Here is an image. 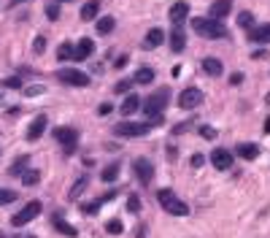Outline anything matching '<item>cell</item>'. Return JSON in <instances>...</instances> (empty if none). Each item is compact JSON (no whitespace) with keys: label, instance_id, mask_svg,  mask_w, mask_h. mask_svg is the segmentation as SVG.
Here are the masks:
<instances>
[{"label":"cell","instance_id":"1","mask_svg":"<svg viewBox=\"0 0 270 238\" xmlns=\"http://www.w3.org/2000/svg\"><path fill=\"white\" fill-rule=\"evenodd\" d=\"M162 122H165L162 114L149 116V122H119V125H114V136H119V138H141V136H146L152 128H160Z\"/></svg>","mask_w":270,"mask_h":238},{"label":"cell","instance_id":"2","mask_svg":"<svg viewBox=\"0 0 270 238\" xmlns=\"http://www.w3.org/2000/svg\"><path fill=\"white\" fill-rule=\"evenodd\" d=\"M192 30H195L197 35H203V38H211V41H213V38H216V41L227 38V27L221 25L219 19H211V17H208V19L195 17V19H192Z\"/></svg>","mask_w":270,"mask_h":238},{"label":"cell","instance_id":"3","mask_svg":"<svg viewBox=\"0 0 270 238\" xmlns=\"http://www.w3.org/2000/svg\"><path fill=\"white\" fill-rule=\"evenodd\" d=\"M168 103H170V90L162 87V90H157L154 95H149V98L141 103V108H144L146 116H157V114H162V111L168 108Z\"/></svg>","mask_w":270,"mask_h":238},{"label":"cell","instance_id":"4","mask_svg":"<svg viewBox=\"0 0 270 238\" xmlns=\"http://www.w3.org/2000/svg\"><path fill=\"white\" fill-rule=\"evenodd\" d=\"M157 201H160V206L168 214H176V217H187L189 214V206L181 201V197L173 195L170 189H160V192H157Z\"/></svg>","mask_w":270,"mask_h":238},{"label":"cell","instance_id":"5","mask_svg":"<svg viewBox=\"0 0 270 238\" xmlns=\"http://www.w3.org/2000/svg\"><path fill=\"white\" fill-rule=\"evenodd\" d=\"M54 141L65 149V154H73L78 146V130L73 128H54Z\"/></svg>","mask_w":270,"mask_h":238},{"label":"cell","instance_id":"6","mask_svg":"<svg viewBox=\"0 0 270 238\" xmlns=\"http://www.w3.org/2000/svg\"><path fill=\"white\" fill-rule=\"evenodd\" d=\"M41 211H43L41 201H30V203L25 206V209H22V211H17V214H14V217H11V225H14V227H22V225H27V222H33V219H35Z\"/></svg>","mask_w":270,"mask_h":238},{"label":"cell","instance_id":"7","mask_svg":"<svg viewBox=\"0 0 270 238\" xmlns=\"http://www.w3.org/2000/svg\"><path fill=\"white\" fill-rule=\"evenodd\" d=\"M54 76H57L62 84H70V87H89V76L81 73V70H76V68H62Z\"/></svg>","mask_w":270,"mask_h":238},{"label":"cell","instance_id":"8","mask_svg":"<svg viewBox=\"0 0 270 238\" xmlns=\"http://www.w3.org/2000/svg\"><path fill=\"white\" fill-rule=\"evenodd\" d=\"M132 171H135V176H138L141 184H152V179H154V163L152 160L138 157V160L132 163Z\"/></svg>","mask_w":270,"mask_h":238},{"label":"cell","instance_id":"9","mask_svg":"<svg viewBox=\"0 0 270 238\" xmlns=\"http://www.w3.org/2000/svg\"><path fill=\"white\" fill-rule=\"evenodd\" d=\"M200 103H203V92L197 90V87H187V90L178 95V106L187 108V111H189V108H197Z\"/></svg>","mask_w":270,"mask_h":238},{"label":"cell","instance_id":"10","mask_svg":"<svg viewBox=\"0 0 270 238\" xmlns=\"http://www.w3.org/2000/svg\"><path fill=\"white\" fill-rule=\"evenodd\" d=\"M211 165L216 171H230L233 168V152H230V149H213L211 152Z\"/></svg>","mask_w":270,"mask_h":238},{"label":"cell","instance_id":"11","mask_svg":"<svg viewBox=\"0 0 270 238\" xmlns=\"http://www.w3.org/2000/svg\"><path fill=\"white\" fill-rule=\"evenodd\" d=\"M46 128H49V119H46V114H38L27 128V141H38L46 133Z\"/></svg>","mask_w":270,"mask_h":238},{"label":"cell","instance_id":"12","mask_svg":"<svg viewBox=\"0 0 270 238\" xmlns=\"http://www.w3.org/2000/svg\"><path fill=\"white\" fill-rule=\"evenodd\" d=\"M95 54V44L89 41V38H81L76 46H73V60L76 62H84V60H89Z\"/></svg>","mask_w":270,"mask_h":238},{"label":"cell","instance_id":"13","mask_svg":"<svg viewBox=\"0 0 270 238\" xmlns=\"http://www.w3.org/2000/svg\"><path fill=\"white\" fill-rule=\"evenodd\" d=\"M114 197H116V192H114V189H111V192H106L103 197H98V201H92V203H84V206H81V214H84V217H95V214L100 211V206L106 203V201H114Z\"/></svg>","mask_w":270,"mask_h":238},{"label":"cell","instance_id":"14","mask_svg":"<svg viewBox=\"0 0 270 238\" xmlns=\"http://www.w3.org/2000/svg\"><path fill=\"white\" fill-rule=\"evenodd\" d=\"M184 46H187L184 30H181V25H173V30H170V49H173V54L184 52Z\"/></svg>","mask_w":270,"mask_h":238},{"label":"cell","instance_id":"15","mask_svg":"<svg viewBox=\"0 0 270 238\" xmlns=\"http://www.w3.org/2000/svg\"><path fill=\"white\" fill-rule=\"evenodd\" d=\"M249 41L254 44H270V22L267 25H257L249 30Z\"/></svg>","mask_w":270,"mask_h":238},{"label":"cell","instance_id":"16","mask_svg":"<svg viewBox=\"0 0 270 238\" xmlns=\"http://www.w3.org/2000/svg\"><path fill=\"white\" fill-rule=\"evenodd\" d=\"M187 14H189V6L184 3V0L173 3V6H170V25H181V22L187 19Z\"/></svg>","mask_w":270,"mask_h":238},{"label":"cell","instance_id":"17","mask_svg":"<svg viewBox=\"0 0 270 238\" xmlns=\"http://www.w3.org/2000/svg\"><path fill=\"white\" fill-rule=\"evenodd\" d=\"M233 11V0H213L211 6V19H224Z\"/></svg>","mask_w":270,"mask_h":238},{"label":"cell","instance_id":"18","mask_svg":"<svg viewBox=\"0 0 270 238\" xmlns=\"http://www.w3.org/2000/svg\"><path fill=\"white\" fill-rule=\"evenodd\" d=\"M138 108H141V98H138V95H132V92L127 95V98L122 100V106H119V111H122V116H132Z\"/></svg>","mask_w":270,"mask_h":238},{"label":"cell","instance_id":"19","mask_svg":"<svg viewBox=\"0 0 270 238\" xmlns=\"http://www.w3.org/2000/svg\"><path fill=\"white\" fill-rule=\"evenodd\" d=\"M98 11H100V0H89V3H84L81 6V22H92V19H98Z\"/></svg>","mask_w":270,"mask_h":238},{"label":"cell","instance_id":"20","mask_svg":"<svg viewBox=\"0 0 270 238\" xmlns=\"http://www.w3.org/2000/svg\"><path fill=\"white\" fill-rule=\"evenodd\" d=\"M238 157L254 160V157H259V146L257 144H238Z\"/></svg>","mask_w":270,"mask_h":238},{"label":"cell","instance_id":"21","mask_svg":"<svg viewBox=\"0 0 270 238\" xmlns=\"http://www.w3.org/2000/svg\"><path fill=\"white\" fill-rule=\"evenodd\" d=\"M203 70H205L208 76H221V70H224V68H221V62H219L216 57H205V60H203Z\"/></svg>","mask_w":270,"mask_h":238},{"label":"cell","instance_id":"22","mask_svg":"<svg viewBox=\"0 0 270 238\" xmlns=\"http://www.w3.org/2000/svg\"><path fill=\"white\" fill-rule=\"evenodd\" d=\"M100 179L106 181V184H114V181L119 179V163L106 165V168H103V173H100Z\"/></svg>","mask_w":270,"mask_h":238},{"label":"cell","instance_id":"23","mask_svg":"<svg viewBox=\"0 0 270 238\" xmlns=\"http://www.w3.org/2000/svg\"><path fill=\"white\" fill-rule=\"evenodd\" d=\"M54 230L62 233V235H68V238H76V235H78V230H76L73 225H68V222H62L60 217H54Z\"/></svg>","mask_w":270,"mask_h":238},{"label":"cell","instance_id":"24","mask_svg":"<svg viewBox=\"0 0 270 238\" xmlns=\"http://www.w3.org/2000/svg\"><path fill=\"white\" fill-rule=\"evenodd\" d=\"M132 82H135V84H152V82H154V70L146 68V65L138 68V73L132 76Z\"/></svg>","mask_w":270,"mask_h":238},{"label":"cell","instance_id":"25","mask_svg":"<svg viewBox=\"0 0 270 238\" xmlns=\"http://www.w3.org/2000/svg\"><path fill=\"white\" fill-rule=\"evenodd\" d=\"M86 187H89V176H86V173H84V176H78V179H76V184L70 187V201H76V197L81 195Z\"/></svg>","mask_w":270,"mask_h":238},{"label":"cell","instance_id":"26","mask_svg":"<svg viewBox=\"0 0 270 238\" xmlns=\"http://www.w3.org/2000/svg\"><path fill=\"white\" fill-rule=\"evenodd\" d=\"M27 165H30V157H27V154H25V157H17L14 165L9 168V173H11V176H22V173L27 171Z\"/></svg>","mask_w":270,"mask_h":238},{"label":"cell","instance_id":"27","mask_svg":"<svg viewBox=\"0 0 270 238\" xmlns=\"http://www.w3.org/2000/svg\"><path fill=\"white\" fill-rule=\"evenodd\" d=\"M165 41V30H160V27H154V30H149V35H146V46H160Z\"/></svg>","mask_w":270,"mask_h":238},{"label":"cell","instance_id":"28","mask_svg":"<svg viewBox=\"0 0 270 238\" xmlns=\"http://www.w3.org/2000/svg\"><path fill=\"white\" fill-rule=\"evenodd\" d=\"M114 27H116L114 17H100V19H98V33H100V35H108Z\"/></svg>","mask_w":270,"mask_h":238},{"label":"cell","instance_id":"29","mask_svg":"<svg viewBox=\"0 0 270 238\" xmlns=\"http://www.w3.org/2000/svg\"><path fill=\"white\" fill-rule=\"evenodd\" d=\"M57 60L60 62H65V60H73V44H60L57 46Z\"/></svg>","mask_w":270,"mask_h":238},{"label":"cell","instance_id":"30","mask_svg":"<svg viewBox=\"0 0 270 238\" xmlns=\"http://www.w3.org/2000/svg\"><path fill=\"white\" fill-rule=\"evenodd\" d=\"M38 181H41V173H38V171H25V173H22V184H25V187H35Z\"/></svg>","mask_w":270,"mask_h":238},{"label":"cell","instance_id":"31","mask_svg":"<svg viewBox=\"0 0 270 238\" xmlns=\"http://www.w3.org/2000/svg\"><path fill=\"white\" fill-rule=\"evenodd\" d=\"M238 25H241L243 30H251L254 27V14L251 11H241L238 14Z\"/></svg>","mask_w":270,"mask_h":238},{"label":"cell","instance_id":"32","mask_svg":"<svg viewBox=\"0 0 270 238\" xmlns=\"http://www.w3.org/2000/svg\"><path fill=\"white\" fill-rule=\"evenodd\" d=\"M14 201H17V192H14V189H3V187H0V206L14 203Z\"/></svg>","mask_w":270,"mask_h":238},{"label":"cell","instance_id":"33","mask_svg":"<svg viewBox=\"0 0 270 238\" xmlns=\"http://www.w3.org/2000/svg\"><path fill=\"white\" fill-rule=\"evenodd\" d=\"M127 211H130V214H138V211H141V197H138V195H130V197H127Z\"/></svg>","mask_w":270,"mask_h":238},{"label":"cell","instance_id":"34","mask_svg":"<svg viewBox=\"0 0 270 238\" xmlns=\"http://www.w3.org/2000/svg\"><path fill=\"white\" fill-rule=\"evenodd\" d=\"M135 82L132 78H122V82H116V87H114V92H119V95H124V92H130V87H132Z\"/></svg>","mask_w":270,"mask_h":238},{"label":"cell","instance_id":"35","mask_svg":"<svg viewBox=\"0 0 270 238\" xmlns=\"http://www.w3.org/2000/svg\"><path fill=\"white\" fill-rule=\"evenodd\" d=\"M106 230H108L111 235H122V230H124V227H122V222H119V219H111L108 225H106Z\"/></svg>","mask_w":270,"mask_h":238},{"label":"cell","instance_id":"36","mask_svg":"<svg viewBox=\"0 0 270 238\" xmlns=\"http://www.w3.org/2000/svg\"><path fill=\"white\" fill-rule=\"evenodd\" d=\"M3 87H9V90H19V87H22V76H9V78H3Z\"/></svg>","mask_w":270,"mask_h":238},{"label":"cell","instance_id":"37","mask_svg":"<svg viewBox=\"0 0 270 238\" xmlns=\"http://www.w3.org/2000/svg\"><path fill=\"white\" fill-rule=\"evenodd\" d=\"M195 128V119H189V122H181V125H176L173 128V136H178V133H187V130H192Z\"/></svg>","mask_w":270,"mask_h":238},{"label":"cell","instance_id":"38","mask_svg":"<svg viewBox=\"0 0 270 238\" xmlns=\"http://www.w3.org/2000/svg\"><path fill=\"white\" fill-rule=\"evenodd\" d=\"M46 17H49L52 22H57V19H60V6H57V3H52L49 9H46Z\"/></svg>","mask_w":270,"mask_h":238},{"label":"cell","instance_id":"39","mask_svg":"<svg viewBox=\"0 0 270 238\" xmlns=\"http://www.w3.org/2000/svg\"><path fill=\"white\" fill-rule=\"evenodd\" d=\"M197 133H200L203 138H208V141H211V138H216V130L208 128V125H200V130H197Z\"/></svg>","mask_w":270,"mask_h":238},{"label":"cell","instance_id":"40","mask_svg":"<svg viewBox=\"0 0 270 238\" xmlns=\"http://www.w3.org/2000/svg\"><path fill=\"white\" fill-rule=\"evenodd\" d=\"M43 49H46V38H43V35H38L35 41H33V52H35V54H41Z\"/></svg>","mask_w":270,"mask_h":238},{"label":"cell","instance_id":"41","mask_svg":"<svg viewBox=\"0 0 270 238\" xmlns=\"http://www.w3.org/2000/svg\"><path fill=\"white\" fill-rule=\"evenodd\" d=\"M43 92V87L41 84H35V87H27V90H25V95H27V98H35V95H41Z\"/></svg>","mask_w":270,"mask_h":238},{"label":"cell","instance_id":"42","mask_svg":"<svg viewBox=\"0 0 270 238\" xmlns=\"http://www.w3.org/2000/svg\"><path fill=\"white\" fill-rule=\"evenodd\" d=\"M111 111H114V106H111V103H100V108H98V114L100 116H108Z\"/></svg>","mask_w":270,"mask_h":238},{"label":"cell","instance_id":"43","mask_svg":"<svg viewBox=\"0 0 270 238\" xmlns=\"http://www.w3.org/2000/svg\"><path fill=\"white\" fill-rule=\"evenodd\" d=\"M230 84H233V87H238V84H243V73H238V70H235V73H233V76H230Z\"/></svg>","mask_w":270,"mask_h":238},{"label":"cell","instance_id":"44","mask_svg":"<svg viewBox=\"0 0 270 238\" xmlns=\"http://www.w3.org/2000/svg\"><path fill=\"white\" fill-rule=\"evenodd\" d=\"M200 165H205V157L203 154H192V168H200Z\"/></svg>","mask_w":270,"mask_h":238},{"label":"cell","instance_id":"45","mask_svg":"<svg viewBox=\"0 0 270 238\" xmlns=\"http://www.w3.org/2000/svg\"><path fill=\"white\" fill-rule=\"evenodd\" d=\"M127 65V57H124V54H122V57H116L114 60V68H124Z\"/></svg>","mask_w":270,"mask_h":238},{"label":"cell","instance_id":"46","mask_svg":"<svg viewBox=\"0 0 270 238\" xmlns=\"http://www.w3.org/2000/svg\"><path fill=\"white\" fill-rule=\"evenodd\" d=\"M251 57H254V60H265V57H267V52H265V49H259V52H254Z\"/></svg>","mask_w":270,"mask_h":238},{"label":"cell","instance_id":"47","mask_svg":"<svg viewBox=\"0 0 270 238\" xmlns=\"http://www.w3.org/2000/svg\"><path fill=\"white\" fill-rule=\"evenodd\" d=\"M135 235H138V238H146V225H141V227H138V233H135Z\"/></svg>","mask_w":270,"mask_h":238},{"label":"cell","instance_id":"48","mask_svg":"<svg viewBox=\"0 0 270 238\" xmlns=\"http://www.w3.org/2000/svg\"><path fill=\"white\" fill-rule=\"evenodd\" d=\"M22 3H27V0H11V9H17V6H22Z\"/></svg>","mask_w":270,"mask_h":238},{"label":"cell","instance_id":"49","mask_svg":"<svg viewBox=\"0 0 270 238\" xmlns=\"http://www.w3.org/2000/svg\"><path fill=\"white\" fill-rule=\"evenodd\" d=\"M11 238H35V235H30V233H19V235H11Z\"/></svg>","mask_w":270,"mask_h":238},{"label":"cell","instance_id":"50","mask_svg":"<svg viewBox=\"0 0 270 238\" xmlns=\"http://www.w3.org/2000/svg\"><path fill=\"white\" fill-rule=\"evenodd\" d=\"M265 133H270V116H267V122H265Z\"/></svg>","mask_w":270,"mask_h":238},{"label":"cell","instance_id":"51","mask_svg":"<svg viewBox=\"0 0 270 238\" xmlns=\"http://www.w3.org/2000/svg\"><path fill=\"white\" fill-rule=\"evenodd\" d=\"M0 100H3V98H0Z\"/></svg>","mask_w":270,"mask_h":238}]
</instances>
